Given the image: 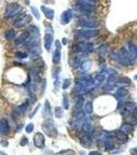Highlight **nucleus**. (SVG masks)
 Here are the masks:
<instances>
[{"instance_id": "40", "label": "nucleus", "mask_w": 137, "mask_h": 155, "mask_svg": "<svg viewBox=\"0 0 137 155\" xmlns=\"http://www.w3.org/2000/svg\"><path fill=\"white\" fill-rule=\"evenodd\" d=\"M75 101H76V106H78V104H80V106H82V103H83L84 101V98L82 97V96H80V97H78L76 99H75Z\"/></svg>"}, {"instance_id": "28", "label": "nucleus", "mask_w": 137, "mask_h": 155, "mask_svg": "<svg viewBox=\"0 0 137 155\" xmlns=\"http://www.w3.org/2000/svg\"><path fill=\"white\" fill-rule=\"evenodd\" d=\"M85 111L87 114H91L93 112V103H92V101H87L85 103Z\"/></svg>"}, {"instance_id": "37", "label": "nucleus", "mask_w": 137, "mask_h": 155, "mask_svg": "<svg viewBox=\"0 0 137 155\" xmlns=\"http://www.w3.org/2000/svg\"><path fill=\"white\" fill-rule=\"evenodd\" d=\"M70 85H71V80H69V79H66V80L63 81L62 88H63V89H67Z\"/></svg>"}, {"instance_id": "15", "label": "nucleus", "mask_w": 137, "mask_h": 155, "mask_svg": "<svg viewBox=\"0 0 137 155\" xmlns=\"http://www.w3.org/2000/svg\"><path fill=\"white\" fill-rule=\"evenodd\" d=\"M9 131V124L5 118L0 120V133L1 134H7Z\"/></svg>"}, {"instance_id": "46", "label": "nucleus", "mask_w": 137, "mask_h": 155, "mask_svg": "<svg viewBox=\"0 0 137 155\" xmlns=\"http://www.w3.org/2000/svg\"><path fill=\"white\" fill-rule=\"evenodd\" d=\"M23 126H24L23 124H20V125L18 126V128H17V131H20V130H21V129L23 128Z\"/></svg>"}, {"instance_id": "13", "label": "nucleus", "mask_w": 137, "mask_h": 155, "mask_svg": "<svg viewBox=\"0 0 137 155\" xmlns=\"http://www.w3.org/2000/svg\"><path fill=\"white\" fill-rule=\"evenodd\" d=\"M41 11L45 16V18L49 21H52L55 17V10L51 7H47L45 5H41Z\"/></svg>"}, {"instance_id": "8", "label": "nucleus", "mask_w": 137, "mask_h": 155, "mask_svg": "<svg viewBox=\"0 0 137 155\" xmlns=\"http://www.w3.org/2000/svg\"><path fill=\"white\" fill-rule=\"evenodd\" d=\"M42 128L49 137H56L57 135V129L55 128V125L53 124L52 121L44 122L43 125H42Z\"/></svg>"}, {"instance_id": "39", "label": "nucleus", "mask_w": 137, "mask_h": 155, "mask_svg": "<svg viewBox=\"0 0 137 155\" xmlns=\"http://www.w3.org/2000/svg\"><path fill=\"white\" fill-rule=\"evenodd\" d=\"M20 144H21V146H26V145L28 144V139H27L26 137H23L21 139V142H20Z\"/></svg>"}, {"instance_id": "20", "label": "nucleus", "mask_w": 137, "mask_h": 155, "mask_svg": "<svg viewBox=\"0 0 137 155\" xmlns=\"http://www.w3.org/2000/svg\"><path fill=\"white\" fill-rule=\"evenodd\" d=\"M106 80V75L103 73V72H101V73H98V75H96L94 78V84H103Z\"/></svg>"}, {"instance_id": "26", "label": "nucleus", "mask_w": 137, "mask_h": 155, "mask_svg": "<svg viewBox=\"0 0 137 155\" xmlns=\"http://www.w3.org/2000/svg\"><path fill=\"white\" fill-rule=\"evenodd\" d=\"M70 65H71L73 68H76V67L80 66V58H78V57H74V58H72V59L70 60Z\"/></svg>"}, {"instance_id": "43", "label": "nucleus", "mask_w": 137, "mask_h": 155, "mask_svg": "<svg viewBox=\"0 0 137 155\" xmlns=\"http://www.w3.org/2000/svg\"><path fill=\"white\" fill-rule=\"evenodd\" d=\"M55 46H56V49L61 50V42L59 40H55Z\"/></svg>"}, {"instance_id": "18", "label": "nucleus", "mask_w": 137, "mask_h": 155, "mask_svg": "<svg viewBox=\"0 0 137 155\" xmlns=\"http://www.w3.org/2000/svg\"><path fill=\"white\" fill-rule=\"evenodd\" d=\"M4 37H5L7 40H13L17 37V32L13 29H8L4 32Z\"/></svg>"}, {"instance_id": "29", "label": "nucleus", "mask_w": 137, "mask_h": 155, "mask_svg": "<svg viewBox=\"0 0 137 155\" xmlns=\"http://www.w3.org/2000/svg\"><path fill=\"white\" fill-rule=\"evenodd\" d=\"M22 112L19 110L18 108H16L15 110H13V114H11V117H13V120H18L20 117H21V115H22Z\"/></svg>"}, {"instance_id": "24", "label": "nucleus", "mask_w": 137, "mask_h": 155, "mask_svg": "<svg viewBox=\"0 0 137 155\" xmlns=\"http://www.w3.org/2000/svg\"><path fill=\"white\" fill-rule=\"evenodd\" d=\"M107 51H108V46H107V44H101L98 49H97L98 54L100 55H105L106 53H107Z\"/></svg>"}, {"instance_id": "45", "label": "nucleus", "mask_w": 137, "mask_h": 155, "mask_svg": "<svg viewBox=\"0 0 137 155\" xmlns=\"http://www.w3.org/2000/svg\"><path fill=\"white\" fill-rule=\"evenodd\" d=\"M89 155H101L98 151H92V152L89 153Z\"/></svg>"}, {"instance_id": "51", "label": "nucleus", "mask_w": 137, "mask_h": 155, "mask_svg": "<svg viewBox=\"0 0 137 155\" xmlns=\"http://www.w3.org/2000/svg\"><path fill=\"white\" fill-rule=\"evenodd\" d=\"M51 1H52V2H54V1H55V0H51Z\"/></svg>"}, {"instance_id": "31", "label": "nucleus", "mask_w": 137, "mask_h": 155, "mask_svg": "<svg viewBox=\"0 0 137 155\" xmlns=\"http://www.w3.org/2000/svg\"><path fill=\"white\" fill-rule=\"evenodd\" d=\"M44 113H47V116H51L52 115V112H51V104H49V100H45L44 102Z\"/></svg>"}, {"instance_id": "27", "label": "nucleus", "mask_w": 137, "mask_h": 155, "mask_svg": "<svg viewBox=\"0 0 137 155\" xmlns=\"http://www.w3.org/2000/svg\"><path fill=\"white\" fill-rule=\"evenodd\" d=\"M16 57L18 59H26V58H28V53L23 51H17Z\"/></svg>"}, {"instance_id": "4", "label": "nucleus", "mask_w": 137, "mask_h": 155, "mask_svg": "<svg viewBox=\"0 0 137 155\" xmlns=\"http://www.w3.org/2000/svg\"><path fill=\"white\" fill-rule=\"evenodd\" d=\"M75 7L82 13H92L95 9V3L92 2V1H89V0H76Z\"/></svg>"}, {"instance_id": "23", "label": "nucleus", "mask_w": 137, "mask_h": 155, "mask_svg": "<svg viewBox=\"0 0 137 155\" xmlns=\"http://www.w3.org/2000/svg\"><path fill=\"white\" fill-rule=\"evenodd\" d=\"M127 94H128V91H127L126 88H123V87L119 88L118 91H116V95L118 96V97H121V98L124 97V96H126Z\"/></svg>"}, {"instance_id": "5", "label": "nucleus", "mask_w": 137, "mask_h": 155, "mask_svg": "<svg viewBox=\"0 0 137 155\" xmlns=\"http://www.w3.org/2000/svg\"><path fill=\"white\" fill-rule=\"evenodd\" d=\"M21 11V5L18 2H11L7 4L4 13V18L5 19H11L13 16H16L18 13Z\"/></svg>"}, {"instance_id": "36", "label": "nucleus", "mask_w": 137, "mask_h": 155, "mask_svg": "<svg viewBox=\"0 0 137 155\" xmlns=\"http://www.w3.org/2000/svg\"><path fill=\"white\" fill-rule=\"evenodd\" d=\"M121 130L122 131H124V132H128V131H130V130H132V127L130 126V124L126 123L121 127Z\"/></svg>"}, {"instance_id": "2", "label": "nucleus", "mask_w": 137, "mask_h": 155, "mask_svg": "<svg viewBox=\"0 0 137 155\" xmlns=\"http://www.w3.org/2000/svg\"><path fill=\"white\" fill-rule=\"evenodd\" d=\"M99 33V30L96 29H83V30H76L74 32V36L76 40H85V39L93 38L97 36Z\"/></svg>"}, {"instance_id": "30", "label": "nucleus", "mask_w": 137, "mask_h": 155, "mask_svg": "<svg viewBox=\"0 0 137 155\" xmlns=\"http://www.w3.org/2000/svg\"><path fill=\"white\" fill-rule=\"evenodd\" d=\"M28 108H29V101H28V100L25 101V102H23V103H22V104H21V106H18V108L22 112V113H24V112H26L27 110H28Z\"/></svg>"}, {"instance_id": "41", "label": "nucleus", "mask_w": 137, "mask_h": 155, "mask_svg": "<svg viewBox=\"0 0 137 155\" xmlns=\"http://www.w3.org/2000/svg\"><path fill=\"white\" fill-rule=\"evenodd\" d=\"M33 128H34V125H33V124H32V123H30V124H29V125H28V126L26 127V131L30 133V132H32Z\"/></svg>"}, {"instance_id": "17", "label": "nucleus", "mask_w": 137, "mask_h": 155, "mask_svg": "<svg viewBox=\"0 0 137 155\" xmlns=\"http://www.w3.org/2000/svg\"><path fill=\"white\" fill-rule=\"evenodd\" d=\"M116 137L122 143L128 142V135L126 134V132L122 131V130H118V131H116Z\"/></svg>"}, {"instance_id": "16", "label": "nucleus", "mask_w": 137, "mask_h": 155, "mask_svg": "<svg viewBox=\"0 0 137 155\" xmlns=\"http://www.w3.org/2000/svg\"><path fill=\"white\" fill-rule=\"evenodd\" d=\"M34 144L37 148L44 147V137L42 133H36L34 135Z\"/></svg>"}, {"instance_id": "38", "label": "nucleus", "mask_w": 137, "mask_h": 155, "mask_svg": "<svg viewBox=\"0 0 137 155\" xmlns=\"http://www.w3.org/2000/svg\"><path fill=\"white\" fill-rule=\"evenodd\" d=\"M107 73L109 75V77H116V75H118V72L114 69H112V68H108V69H107Z\"/></svg>"}, {"instance_id": "42", "label": "nucleus", "mask_w": 137, "mask_h": 155, "mask_svg": "<svg viewBox=\"0 0 137 155\" xmlns=\"http://www.w3.org/2000/svg\"><path fill=\"white\" fill-rule=\"evenodd\" d=\"M91 128H92V125H91L90 123H86L85 125H84V129H85L86 131H87V130H88V131H90Z\"/></svg>"}, {"instance_id": "44", "label": "nucleus", "mask_w": 137, "mask_h": 155, "mask_svg": "<svg viewBox=\"0 0 137 155\" xmlns=\"http://www.w3.org/2000/svg\"><path fill=\"white\" fill-rule=\"evenodd\" d=\"M131 154L132 155H137V148H133V149H131Z\"/></svg>"}, {"instance_id": "7", "label": "nucleus", "mask_w": 137, "mask_h": 155, "mask_svg": "<svg viewBox=\"0 0 137 155\" xmlns=\"http://www.w3.org/2000/svg\"><path fill=\"white\" fill-rule=\"evenodd\" d=\"M31 20H32L31 16L24 15L23 17L19 18L18 20L13 21V27H16V28H22V27H25V26L28 25V24L31 22Z\"/></svg>"}, {"instance_id": "19", "label": "nucleus", "mask_w": 137, "mask_h": 155, "mask_svg": "<svg viewBox=\"0 0 137 155\" xmlns=\"http://www.w3.org/2000/svg\"><path fill=\"white\" fill-rule=\"evenodd\" d=\"M29 52L30 54L33 55V56H38L41 53V50H40V46L39 44H34V46H29Z\"/></svg>"}, {"instance_id": "50", "label": "nucleus", "mask_w": 137, "mask_h": 155, "mask_svg": "<svg viewBox=\"0 0 137 155\" xmlns=\"http://www.w3.org/2000/svg\"><path fill=\"white\" fill-rule=\"evenodd\" d=\"M89 1H92V2H94V3H96V1H97V0H89Z\"/></svg>"}, {"instance_id": "21", "label": "nucleus", "mask_w": 137, "mask_h": 155, "mask_svg": "<svg viewBox=\"0 0 137 155\" xmlns=\"http://www.w3.org/2000/svg\"><path fill=\"white\" fill-rule=\"evenodd\" d=\"M61 61V50L56 49L53 54V63L54 64H59Z\"/></svg>"}, {"instance_id": "6", "label": "nucleus", "mask_w": 137, "mask_h": 155, "mask_svg": "<svg viewBox=\"0 0 137 155\" xmlns=\"http://www.w3.org/2000/svg\"><path fill=\"white\" fill-rule=\"evenodd\" d=\"M78 25L84 29H96L98 28L99 24L98 22H96L95 20H92V19L80 18L78 21Z\"/></svg>"}, {"instance_id": "10", "label": "nucleus", "mask_w": 137, "mask_h": 155, "mask_svg": "<svg viewBox=\"0 0 137 155\" xmlns=\"http://www.w3.org/2000/svg\"><path fill=\"white\" fill-rule=\"evenodd\" d=\"M73 18V11L72 9H66L65 11H63L60 18V22L62 25H67L70 21Z\"/></svg>"}, {"instance_id": "3", "label": "nucleus", "mask_w": 137, "mask_h": 155, "mask_svg": "<svg viewBox=\"0 0 137 155\" xmlns=\"http://www.w3.org/2000/svg\"><path fill=\"white\" fill-rule=\"evenodd\" d=\"M54 42V29H53L51 24H47L45 25V34H44L43 38V44H44V49L47 52L51 51Z\"/></svg>"}, {"instance_id": "32", "label": "nucleus", "mask_w": 137, "mask_h": 155, "mask_svg": "<svg viewBox=\"0 0 137 155\" xmlns=\"http://www.w3.org/2000/svg\"><path fill=\"white\" fill-rule=\"evenodd\" d=\"M31 11H32V13H33V16L37 19V20H40L41 17H40V13H39L38 8H36L35 6H31Z\"/></svg>"}, {"instance_id": "34", "label": "nucleus", "mask_w": 137, "mask_h": 155, "mask_svg": "<svg viewBox=\"0 0 137 155\" xmlns=\"http://www.w3.org/2000/svg\"><path fill=\"white\" fill-rule=\"evenodd\" d=\"M63 108H66V110L69 108V101H68V97L66 94L63 95Z\"/></svg>"}, {"instance_id": "47", "label": "nucleus", "mask_w": 137, "mask_h": 155, "mask_svg": "<svg viewBox=\"0 0 137 155\" xmlns=\"http://www.w3.org/2000/svg\"><path fill=\"white\" fill-rule=\"evenodd\" d=\"M0 144L2 145V146H4V147H6V146H8V143L7 142H1Z\"/></svg>"}, {"instance_id": "25", "label": "nucleus", "mask_w": 137, "mask_h": 155, "mask_svg": "<svg viewBox=\"0 0 137 155\" xmlns=\"http://www.w3.org/2000/svg\"><path fill=\"white\" fill-rule=\"evenodd\" d=\"M91 63H92V62H91V60H84L83 62H80V68H82V69L83 70H88V68L89 67L91 66Z\"/></svg>"}, {"instance_id": "9", "label": "nucleus", "mask_w": 137, "mask_h": 155, "mask_svg": "<svg viewBox=\"0 0 137 155\" xmlns=\"http://www.w3.org/2000/svg\"><path fill=\"white\" fill-rule=\"evenodd\" d=\"M78 46H80V52L83 53H92L95 50V46L93 42H88V41H80L78 42Z\"/></svg>"}, {"instance_id": "22", "label": "nucleus", "mask_w": 137, "mask_h": 155, "mask_svg": "<svg viewBox=\"0 0 137 155\" xmlns=\"http://www.w3.org/2000/svg\"><path fill=\"white\" fill-rule=\"evenodd\" d=\"M80 143H82L85 147H88L91 144V139L87 134H83V135H80Z\"/></svg>"}, {"instance_id": "12", "label": "nucleus", "mask_w": 137, "mask_h": 155, "mask_svg": "<svg viewBox=\"0 0 137 155\" xmlns=\"http://www.w3.org/2000/svg\"><path fill=\"white\" fill-rule=\"evenodd\" d=\"M30 39L29 34L27 33V31H25L24 33H22L21 35H19L16 39H15V44L16 46H22V44H27V41Z\"/></svg>"}, {"instance_id": "35", "label": "nucleus", "mask_w": 137, "mask_h": 155, "mask_svg": "<svg viewBox=\"0 0 137 155\" xmlns=\"http://www.w3.org/2000/svg\"><path fill=\"white\" fill-rule=\"evenodd\" d=\"M56 155H74V151L73 150H65V151L57 153Z\"/></svg>"}, {"instance_id": "48", "label": "nucleus", "mask_w": 137, "mask_h": 155, "mask_svg": "<svg viewBox=\"0 0 137 155\" xmlns=\"http://www.w3.org/2000/svg\"><path fill=\"white\" fill-rule=\"evenodd\" d=\"M62 44H67V39H66V38H63V39H62Z\"/></svg>"}, {"instance_id": "49", "label": "nucleus", "mask_w": 137, "mask_h": 155, "mask_svg": "<svg viewBox=\"0 0 137 155\" xmlns=\"http://www.w3.org/2000/svg\"><path fill=\"white\" fill-rule=\"evenodd\" d=\"M0 155H7V154H5V153L2 152V151H0Z\"/></svg>"}, {"instance_id": "1", "label": "nucleus", "mask_w": 137, "mask_h": 155, "mask_svg": "<svg viewBox=\"0 0 137 155\" xmlns=\"http://www.w3.org/2000/svg\"><path fill=\"white\" fill-rule=\"evenodd\" d=\"M111 59H114L119 64L124 65V66H132L134 64V59L129 54V52L127 51L126 48H121L118 51L114 52L110 55Z\"/></svg>"}, {"instance_id": "33", "label": "nucleus", "mask_w": 137, "mask_h": 155, "mask_svg": "<svg viewBox=\"0 0 137 155\" xmlns=\"http://www.w3.org/2000/svg\"><path fill=\"white\" fill-rule=\"evenodd\" d=\"M55 116L57 118H61L63 116V110L60 106H56L55 108Z\"/></svg>"}, {"instance_id": "14", "label": "nucleus", "mask_w": 137, "mask_h": 155, "mask_svg": "<svg viewBox=\"0 0 137 155\" xmlns=\"http://www.w3.org/2000/svg\"><path fill=\"white\" fill-rule=\"evenodd\" d=\"M127 51L129 52V54L131 55V57L133 59L137 58V46L135 44H133L132 41H128L127 42Z\"/></svg>"}, {"instance_id": "11", "label": "nucleus", "mask_w": 137, "mask_h": 155, "mask_svg": "<svg viewBox=\"0 0 137 155\" xmlns=\"http://www.w3.org/2000/svg\"><path fill=\"white\" fill-rule=\"evenodd\" d=\"M27 33L29 34L30 38H39L40 30L36 25H30L27 28Z\"/></svg>"}]
</instances>
